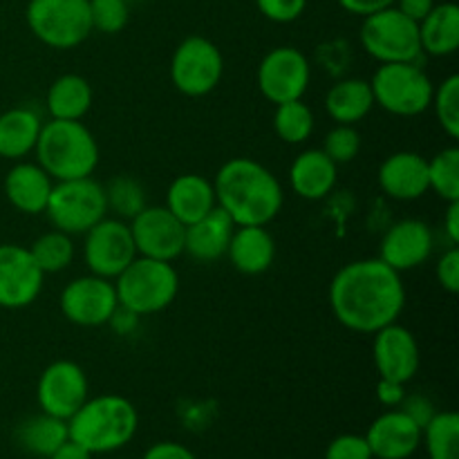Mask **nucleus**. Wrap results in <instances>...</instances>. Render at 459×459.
I'll use <instances>...</instances> for the list:
<instances>
[{
  "label": "nucleus",
  "instance_id": "1",
  "mask_svg": "<svg viewBox=\"0 0 459 459\" xmlns=\"http://www.w3.org/2000/svg\"><path fill=\"white\" fill-rule=\"evenodd\" d=\"M330 307L343 327L359 334H375L397 323L406 307L402 273L381 258L343 264L330 282Z\"/></svg>",
  "mask_w": 459,
  "mask_h": 459
},
{
  "label": "nucleus",
  "instance_id": "2",
  "mask_svg": "<svg viewBox=\"0 0 459 459\" xmlns=\"http://www.w3.org/2000/svg\"><path fill=\"white\" fill-rule=\"evenodd\" d=\"M213 188L215 202L236 227H267L285 202L276 175L251 157H233L220 166Z\"/></svg>",
  "mask_w": 459,
  "mask_h": 459
},
{
  "label": "nucleus",
  "instance_id": "3",
  "mask_svg": "<svg viewBox=\"0 0 459 459\" xmlns=\"http://www.w3.org/2000/svg\"><path fill=\"white\" fill-rule=\"evenodd\" d=\"M139 429L137 408L121 394H101L85 399L83 406L67 420L70 439L88 448L92 455L128 446Z\"/></svg>",
  "mask_w": 459,
  "mask_h": 459
},
{
  "label": "nucleus",
  "instance_id": "4",
  "mask_svg": "<svg viewBox=\"0 0 459 459\" xmlns=\"http://www.w3.org/2000/svg\"><path fill=\"white\" fill-rule=\"evenodd\" d=\"M34 152L54 182L92 178L99 166V143L83 121H43Z\"/></svg>",
  "mask_w": 459,
  "mask_h": 459
},
{
  "label": "nucleus",
  "instance_id": "5",
  "mask_svg": "<svg viewBox=\"0 0 459 459\" xmlns=\"http://www.w3.org/2000/svg\"><path fill=\"white\" fill-rule=\"evenodd\" d=\"M117 300L139 316L169 307L179 291V273L173 263L137 255L115 278Z\"/></svg>",
  "mask_w": 459,
  "mask_h": 459
},
{
  "label": "nucleus",
  "instance_id": "6",
  "mask_svg": "<svg viewBox=\"0 0 459 459\" xmlns=\"http://www.w3.org/2000/svg\"><path fill=\"white\" fill-rule=\"evenodd\" d=\"M375 106L394 117L424 115L435 85L420 63H381L370 79Z\"/></svg>",
  "mask_w": 459,
  "mask_h": 459
},
{
  "label": "nucleus",
  "instance_id": "7",
  "mask_svg": "<svg viewBox=\"0 0 459 459\" xmlns=\"http://www.w3.org/2000/svg\"><path fill=\"white\" fill-rule=\"evenodd\" d=\"M45 213L58 231L67 236H83L108 215L103 184L94 178L54 182Z\"/></svg>",
  "mask_w": 459,
  "mask_h": 459
},
{
  "label": "nucleus",
  "instance_id": "8",
  "mask_svg": "<svg viewBox=\"0 0 459 459\" xmlns=\"http://www.w3.org/2000/svg\"><path fill=\"white\" fill-rule=\"evenodd\" d=\"M363 49L379 63H420L426 56L420 43V25L403 16L397 7L363 18L361 25Z\"/></svg>",
  "mask_w": 459,
  "mask_h": 459
},
{
  "label": "nucleus",
  "instance_id": "9",
  "mask_svg": "<svg viewBox=\"0 0 459 459\" xmlns=\"http://www.w3.org/2000/svg\"><path fill=\"white\" fill-rule=\"evenodd\" d=\"M27 25L52 49H74L92 34L88 0H30Z\"/></svg>",
  "mask_w": 459,
  "mask_h": 459
},
{
  "label": "nucleus",
  "instance_id": "10",
  "mask_svg": "<svg viewBox=\"0 0 459 459\" xmlns=\"http://www.w3.org/2000/svg\"><path fill=\"white\" fill-rule=\"evenodd\" d=\"M224 74V56L213 40L188 36L170 58V79L186 97H206L220 85Z\"/></svg>",
  "mask_w": 459,
  "mask_h": 459
},
{
  "label": "nucleus",
  "instance_id": "11",
  "mask_svg": "<svg viewBox=\"0 0 459 459\" xmlns=\"http://www.w3.org/2000/svg\"><path fill=\"white\" fill-rule=\"evenodd\" d=\"M83 238V260L94 276L115 281L137 258L133 233L126 220L106 215L101 222L85 231Z\"/></svg>",
  "mask_w": 459,
  "mask_h": 459
},
{
  "label": "nucleus",
  "instance_id": "12",
  "mask_svg": "<svg viewBox=\"0 0 459 459\" xmlns=\"http://www.w3.org/2000/svg\"><path fill=\"white\" fill-rule=\"evenodd\" d=\"M312 81V65L300 49L273 48L258 65V90L273 106L303 99Z\"/></svg>",
  "mask_w": 459,
  "mask_h": 459
},
{
  "label": "nucleus",
  "instance_id": "13",
  "mask_svg": "<svg viewBox=\"0 0 459 459\" xmlns=\"http://www.w3.org/2000/svg\"><path fill=\"white\" fill-rule=\"evenodd\" d=\"M58 305H61L63 316L74 325L101 327L108 325L119 300H117L115 282L88 273L63 287Z\"/></svg>",
  "mask_w": 459,
  "mask_h": 459
},
{
  "label": "nucleus",
  "instance_id": "14",
  "mask_svg": "<svg viewBox=\"0 0 459 459\" xmlns=\"http://www.w3.org/2000/svg\"><path fill=\"white\" fill-rule=\"evenodd\" d=\"M90 397V384L83 368L74 361H54L40 372L39 385H36V399H39L40 412L70 420L76 411Z\"/></svg>",
  "mask_w": 459,
  "mask_h": 459
},
{
  "label": "nucleus",
  "instance_id": "15",
  "mask_svg": "<svg viewBox=\"0 0 459 459\" xmlns=\"http://www.w3.org/2000/svg\"><path fill=\"white\" fill-rule=\"evenodd\" d=\"M137 255L173 263L184 254L186 227L166 206H146L130 220Z\"/></svg>",
  "mask_w": 459,
  "mask_h": 459
},
{
  "label": "nucleus",
  "instance_id": "16",
  "mask_svg": "<svg viewBox=\"0 0 459 459\" xmlns=\"http://www.w3.org/2000/svg\"><path fill=\"white\" fill-rule=\"evenodd\" d=\"M45 273L31 258L30 247L0 245V307H30L43 290Z\"/></svg>",
  "mask_w": 459,
  "mask_h": 459
},
{
  "label": "nucleus",
  "instance_id": "17",
  "mask_svg": "<svg viewBox=\"0 0 459 459\" xmlns=\"http://www.w3.org/2000/svg\"><path fill=\"white\" fill-rule=\"evenodd\" d=\"M372 336H375L372 359L379 379H390L397 384H408L415 379L421 366V352L415 334L399 323H390Z\"/></svg>",
  "mask_w": 459,
  "mask_h": 459
},
{
  "label": "nucleus",
  "instance_id": "18",
  "mask_svg": "<svg viewBox=\"0 0 459 459\" xmlns=\"http://www.w3.org/2000/svg\"><path fill=\"white\" fill-rule=\"evenodd\" d=\"M435 249L433 229L424 220L406 218L394 222L381 238L379 258L394 272H412L429 263Z\"/></svg>",
  "mask_w": 459,
  "mask_h": 459
},
{
  "label": "nucleus",
  "instance_id": "19",
  "mask_svg": "<svg viewBox=\"0 0 459 459\" xmlns=\"http://www.w3.org/2000/svg\"><path fill=\"white\" fill-rule=\"evenodd\" d=\"M363 437L375 459H411L421 446V429L399 408L377 417Z\"/></svg>",
  "mask_w": 459,
  "mask_h": 459
},
{
  "label": "nucleus",
  "instance_id": "20",
  "mask_svg": "<svg viewBox=\"0 0 459 459\" xmlns=\"http://www.w3.org/2000/svg\"><path fill=\"white\" fill-rule=\"evenodd\" d=\"M384 195L397 202L420 200L429 193V160L412 151H399L385 157L377 173Z\"/></svg>",
  "mask_w": 459,
  "mask_h": 459
},
{
  "label": "nucleus",
  "instance_id": "21",
  "mask_svg": "<svg viewBox=\"0 0 459 459\" xmlns=\"http://www.w3.org/2000/svg\"><path fill=\"white\" fill-rule=\"evenodd\" d=\"M233 229H236L233 220L220 206H215L211 213L186 227L184 254H188L197 263H218L227 255Z\"/></svg>",
  "mask_w": 459,
  "mask_h": 459
},
{
  "label": "nucleus",
  "instance_id": "22",
  "mask_svg": "<svg viewBox=\"0 0 459 459\" xmlns=\"http://www.w3.org/2000/svg\"><path fill=\"white\" fill-rule=\"evenodd\" d=\"M336 179H339V166L321 148L303 151L290 166V186L303 200H325L334 191Z\"/></svg>",
  "mask_w": 459,
  "mask_h": 459
},
{
  "label": "nucleus",
  "instance_id": "23",
  "mask_svg": "<svg viewBox=\"0 0 459 459\" xmlns=\"http://www.w3.org/2000/svg\"><path fill=\"white\" fill-rule=\"evenodd\" d=\"M52 188L54 179L39 164H31V161H18L4 178V195H7L9 204L27 215L45 213Z\"/></svg>",
  "mask_w": 459,
  "mask_h": 459
},
{
  "label": "nucleus",
  "instance_id": "24",
  "mask_svg": "<svg viewBox=\"0 0 459 459\" xmlns=\"http://www.w3.org/2000/svg\"><path fill=\"white\" fill-rule=\"evenodd\" d=\"M164 206L184 227H188L218 206L213 182L200 173L179 175L170 182L169 191H166Z\"/></svg>",
  "mask_w": 459,
  "mask_h": 459
},
{
  "label": "nucleus",
  "instance_id": "25",
  "mask_svg": "<svg viewBox=\"0 0 459 459\" xmlns=\"http://www.w3.org/2000/svg\"><path fill=\"white\" fill-rule=\"evenodd\" d=\"M229 263L245 276L269 272L276 260V240L267 227H236L227 249Z\"/></svg>",
  "mask_w": 459,
  "mask_h": 459
},
{
  "label": "nucleus",
  "instance_id": "26",
  "mask_svg": "<svg viewBox=\"0 0 459 459\" xmlns=\"http://www.w3.org/2000/svg\"><path fill=\"white\" fill-rule=\"evenodd\" d=\"M43 119L34 108L18 106L0 115V157L21 161L34 152Z\"/></svg>",
  "mask_w": 459,
  "mask_h": 459
},
{
  "label": "nucleus",
  "instance_id": "27",
  "mask_svg": "<svg viewBox=\"0 0 459 459\" xmlns=\"http://www.w3.org/2000/svg\"><path fill=\"white\" fill-rule=\"evenodd\" d=\"M375 108L370 81L343 79L332 85L325 94V112L334 124L357 126Z\"/></svg>",
  "mask_w": 459,
  "mask_h": 459
},
{
  "label": "nucleus",
  "instance_id": "28",
  "mask_svg": "<svg viewBox=\"0 0 459 459\" xmlns=\"http://www.w3.org/2000/svg\"><path fill=\"white\" fill-rule=\"evenodd\" d=\"M92 85L81 74H63L54 81L45 94L49 119L83 121L92 108Z\"/></svg>",
  "mask_w": 459,
  "mask_h": 459
},
{
  "label": "nucleus",
  "instance_id": "29",
  "mask_svg": "<svg viewBox=\"0 0 459 459\" xmlns=\"http://www.w3.org/2000/svg\"><path fill=\"white\" fill-rule=\"evenodd\" d=\"M420 43L429 56H451L459 48V7L455 3L435 4L420 22Z\"/></svg>",
  "mask_w": 459,
  "mask_h": 459
},
{
  "label": "nucleus",
  "instance_id": "30",
  "mask_svg": "<svg viewBox=\"0 0 459 459\" xmlns=\"http://www.w3.org/2000/svg\"><path fill=\"white\" fill-rule=\"evenodd\" d=\"M65 439H70L67 421L48 415V412L27 417L16 429L18 446L25 453H30V455L40 459H48Z\"/></svg>",
  "mask_w": 459,
  "mask_h": 459
},
{
  "label": "nucleus",
  "instance_id": "31",
  "mask_svg": "<svg viewBox=\"0 0 459 459\" xmlns=\"http://www.w3.org/2000/svg\"><path fill=\"white\" fill-rule=\"evenodd\" d=\"M429 459H459V417L453 411L435 412L421 430Z\"/></svg>",
  "mask_w": 459,
  "mask_h": 459
},
{
  "label": "nucleus",
  "instance_id": "32",
  "mask_svg": "<svg viewBox=\"0 0 459 459\" xmlns=\"http://www.w3.org/2000/svg\"><path fill=\"white\" fill-rule=\"evenodd\" d=\"M314 112L303 99L296 101L278 103L276 112H273V130H276L278 139L285 143H305L314 133Z\"/></svg>",
  "mask_w": 459,
  "mask_h": 459
},
{
  "label": "nucleus",
  "instance_id": "33",
  "mask_svg": "<svg viewBox=\"0 0 459 459\" xmlns=\"http://www.w3.org/2000/svg\"><path fill=\"white\" fill-rule=\"evenodd\" d=\"M103 193H106L108 213H115V218L119 220H133L139 211L148 206L146 188L139 179L130 178V175L112 178L103 186Z\"/></svg>",
  "mask_w": 459,
  "mask_h": 459
},
{
  "label": "nucleus",
  "instance_id": "34",
  "mask_svg": "<svg viewBox=\"0 0 459 459\" xmlns=\"http://www.w3.org/2000/svg\"><path fill=\"white\" fill-rule=\"evenodd\" d=\"M30 254L45 276L58 273L70 267L72 260H74V242H72V236L54 229V231L43 233L31 242Z\"/></svg>",
  "mask_w": 459,
  "mask_h": 459
},
{
  "label": "nucleus",
  "instance_id": "35",
  "mask_svg": "<svg viewBox=\"0 0 459 459\" xmlns=\"http://www.w3.org/2000/svg\"><path fill=\"white\" fill-rule=\"evenodd\" d=\"M429 191L444 202L459 200V148L451 146L429 160Z\"/></svg>",
  "mask_w": 459,
  "mask_h": 459
},
{
  "label": "nucleus",
  "instance_id": "36",
  "mask_svg": "<svg viewBox=\"0 0 459 459\" xmlns=\"http://www.w3.org/2000/svg\"><path fill=\"white\" fill-rule=\"evenodd\" d=\"M430 108L451 139L459 137V76L451 74L435 88Z\"/></svg>",
  "mask_w": 459,
  "mask_h": 459
},
{
  "label": "nucleus",
  "instance_id": "37",
  "mask_svg": "<svg viewBox=\"0 0 459 459\" xmlns=\"http://www.w3.org/2000/svg\"><path fill=\"white\" fill-rule=\"evenodd\" d=\"M336 166L350 164L359 157L361 152V134L354 126L336 124L330 133L325 134V143L321 148Z\"/></svg>",
  "mask_w": 459,
  "mask_h": 459
},
{
  "label": "nucleus",
  "instance_id": "38",
  "mask_svg": "<svg viewBox=\"0 0 459 459\" xmlns=\"http://www.w3.org/2000/svg\"><path fill=\"white\" fill-rule=\"evenodd\" d=\"M92 31L119 34L130 18V4L126 0H88Z\"/></svg>",
  "mask_w": 459,
  "mask_h": 459
},
{
  "label": "nucleus",
  "instance_id": "39",
  "mask_svg": "<svg viewBox=\"0 0 459 459\" xmlns=\"http://www.w3.org/2000/svg\"><path fill=\"white\" fill-rule=\"evenodd\" d=\"M325 459H375L363 435H339L325 448Z\"/></svg>",
  "mask_w": 459,
  "mask_h": 459
},
{
  "label": "nucleus",
  "instance_id": "40",
  "mask_svg": "<svg viewBox=\"0 0 459 459\" xmlns=\"http://www.w3.org/2000/svg\"><path fill=\"white\" fill-rule=\"evenodd\" d=\"M255 7L273 22H294L303 16L307 0H255Z\"/></svg>",
  "mask_w": 459,
  "mask_h": 459
},
{
  "label": "nucleus",
  "instance_id": "41",
  "mask_svg": "<svg viewBox=\"0 0 459 459\" xmlns=\"http://www.w3.org/2000/svg\"><path fill=\"white\" fill-rule=\"evenodd\" d=\"M435 276H437L439 287L448 294H457L459 291V249L455 245L439 258L437 267H435Z\"/></svg>",
  "mask_w": 459,
  "mask_h": 459
},
{
  "label": "nucleus",
  "instance_id": "42",
  "mask_svg": "<svg viewBox=\"0 0 459 459\" xmlns=\"http://www.w3.org/2000/svg\"><path fill=\"white\" fill-rule=\"evenodd\" d=\"M399 411H402L403 415L411 417L421 430H424V426L429 424V421L435 417V412H437L435 411V403L430 402L426 394H406L403 402L399 403Z\"/></svg>",
  "mask_w": 459,
  "mask_h": 459
},
{
  "label": "nucleus",
  "instance_id": "43",
  "mask_svg": "<svg viewBox=\"0 0 459 459\" xmlns=\"http://www.w3.org/2000/svg\"><path fill=\"white\" fill-rule=\"evenodd\" d=\"M142 459H197L195 453L179 442H157L143 453Z\"/></svg>",
  "mask_w": 459,
  "mask_h": 459
},
{
  "label": "nucleus",
  "instance_id": "44",
  "mask_svg": "<svg viewBox=\"0 0 459 459\" xmlns=\"http://www.w3.org/2000/svg\"><path fill=\"white\" fill-rule=\"evenodd\" d=\"M406 397V384H397V381L390 379H379L377 384V399H379L381 406L390 408H399V403L403 402Z\"/></svg>",
  "mask_w": 459,
  "mask_h": 459
},
{
  "label": "nucleus",
  "instance_id": "45",
  "mask_svg": "<svg viewBox=\"0 0 459 459\" xmlns=\"http://www.w3.org/2000/svg\"><path fill=\"white\" fill-rule=\"evenodd\" d=\"M139 318H142L139 314L130 312V309L124 307V305H117V309L112 312L108 325H110L119 336H130L139 327Z\"/></svg>",
  "mask_w": 459,
  "mask_h": 459
},
{
  "label": "nucleus",
  "instance_id": "46",
  "mask_svg": "<svg viewBox=\"0 0 459 459\" xmlns=\"http://www.w3.org/2000/svg\"><path fill=\"white\" fill-rule=\"evenodd\" d=\"M341 7L348 13H354V16H370V13L381 12L385 7H393L394 0H339Z\"/></svg>",
  "mask_w": 459,
  "mask_h": 459
},
{
  "label": "nucleus",
  "instance_id": "47",
  "mask_svg": "<svg viewBox=\"0 0 459 459\" xmlns=\"http://www.w3.org/2000/svg\"><path fill=\"white\" fill-rule=\"evenodd\" d=\"M394 7L420 25L429 16L430 9L435 7V0H394Z\"/></svg>",
  "mask_w": 459,
  "mask_h": 459
},
{
  "label": "nucleus",
  "instance_id": "48",
  "mask_svg": "<svg viewBox=\"0 0 459 459\" xmlns=\"http://www.w3.org/2000/svg\"><path fill=\"white\" fill-rule=\"evenodd\" d=\"M444 233L451 240V245H459V200L448 202L446 213H444Z\"/></svg>",
  "mask_w": 459,
  "mask_h": 459
},
{
  "label": "nucleus",
  "instance_id": "49",
  "mask_svg": "<svg viewBox=\"0 0 459 459\" xmlns=\"http://www.w3.org/2000/svg\"><path fill=\"white\" fill-rule=\"evenodd\" d=\"M48 459H92V453L76 444L74 439H65Z\"/></svg>",
  "mask_w": 459,
  "mask_h": 459
},
{
  "label": "nucleus",
  "instance_id": "50",
  "mask_svg": "<svg viewBox=\"0 0 459 459\" xmlns=\"http://www.w3.org/2000/svg\"><path fill=\"white\" fill-rule=\"evenodd\" d=\"M126 3H128V4H130V3H133V0H126Z\"/></svg>",
  "mask_w": 459,
  "mask_h": 459
}]
</instances>
